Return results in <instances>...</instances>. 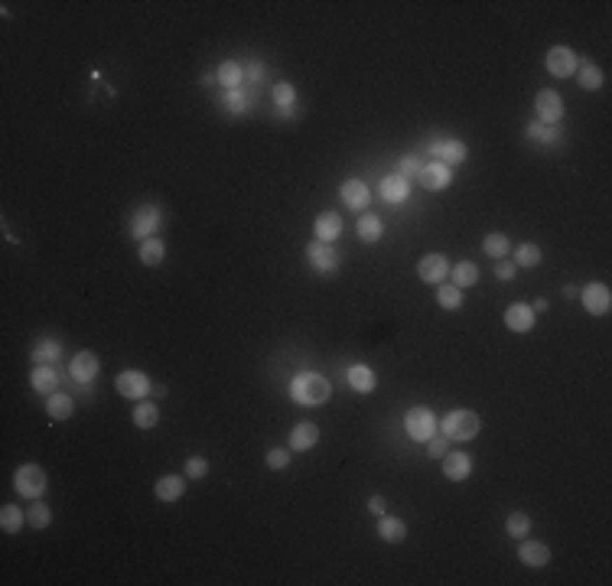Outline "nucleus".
<instances>
[{
    "label": "nucleus",
    "instance_id": "f257e3e1",
    "mask_svg": "<svg viewBox=\"0 0 612 586\" xmlns=\"http://www.w3.org/2000/svg\"><path fill=\"white\" fill-rule=\"evenodd\" d=\"M329 381L322 378V375H313V371H306V375H297L290 385V394L297 404H322L326 397H329Z\"/></svg>",
    "mask_w": 612,
    "mask_h": 586
},
{
    "label": "nucleus",
    "instance_id": "f03ea898",
    "mask_svg": "<svg viewBox=\"0 0 612 586\" xmlns=\"http://www.w3.org/2000/svg\"><path fill=\"white\" fill-rule=\"evenodd\" d=\"M13 485H17V492L23 495V499H39L43 492H46L49 479H46V469L36 463H27L20 466L17 476H13Z\"/></svg>",
    "mask_w": 612,
    "mask_h": 586
},
{
    "label": "nucleus",
    "instance_id": "7ed1b4c3",
    "mask_svg": "<svg viewBox=\"0 0 612 586\" xmlns=\"http://www.w3.org/2000/svg\"><path fill=\"white\" fill-rule=\"evenodd\" d=\"M479 434V417L472 410H453L443 417V436L446 440H472Z\"/></svg>",
    "mask_w": 612,
    "mask_h": 586
},
{
    "label": "nucleus",
    "instance_id": "20e7f679",
    "mask_svg": "<svg viewBox=\"0 0 612 586\" xmlns=\"http://www.w3.org/2000/svg\"><path fill=\"white\" fill-rule=\"evenodd\" d=\"M404 430L411 434V440L427 443V440L436 434V417L430 414L427 407H411V410L404 414Z\"/></svg>",
    "mask_w": 612,
    "mask_h": 586
},
{
    "label": "nucleus",
    "instance_id": "39448f33",
    "mask_svg": "<svg viewBox=\"0 0 612 586\" xmlns=\"http://www.w3.org/2000/svg\"><path fill=\"white\" fill-rule=\"evenodd\" d=\"M544 66H547V72H550L554 78H567V76H574V72H576L580 59H576V52L570 46H554L550 52H547Z\"/></svg>",
    "mask_w": 612,
    "mask_h": 586
},
{
    "label": "nucleus",
    "instance_id": "423d86ee",
    "mask_svg": "<svg viewBox=\"0 0 612 586\" xmlns=\"http://www.w3.org/2000/svg\"><path fill=\"white\" fill-rule=\"evenodd\" d=\"M580 300H583V310L593 313V316H606L612 310V293L606 284H590L580 290Z\"/></svg>",
    "mask_w": 612,
    "mask_h": 586
},
{
    "label": "nucleus",
    "instance_id": "0eeeda50",
    "mask_svg": "<svg viewBox=\"0 0 612 586\" xmlns=\"http://www.w3.org/2000/svg\"><path fill=\"white\" fill-rule=\"evenodd\" d=\"M114 388H118V394L121 397L137 401V397H143L147 391H150V381H147L143 371H121V375L114 378Z\"/></svg>",
    "mask_w": 612,
    "mask_h": 586
},
{
    "label": "nucleus",
    "instance_id": "6e6552de",
    "mask_svg": "<svg viewBox=\"0 0 612 586\" xmlns=\"http://www.w3.org/2000/svg\"><path fill=\"white\" fill-rule=\"evenodd\" d=\"M534 108H537V117L544 124H557L560 117H564V98L557 95V92H537V98H534Z\"/></svg>",
    "mask_w": 612,
    "mask_h": 586
},
{
    "label": "nucleus",
    "instance_id": "1a4fd4ad",
    "mask_svg": "<svg viewBox=\"0 0 612 586\" xmlns=\"http://www.w3.org/2000/svg\"><path fill=\"white\" fill-rule=\"evenodd\" d=\"M417 274H420V280H424V284H440L443 277L450 274V261H446L443 255H427V257H420Z\"/></svg>",
    "mask_w": 612,
    "mask_h": 586
},
{
    "label": "nucleus",
    "instance_id": "9d476101",
    "mask_svg": "<svg viewBox=\"0 0 612 586\" xmlns=\"http://www.w3.org/2000/svg\"><path fill=\"white\" fill-rule=\"evenodd\" d=\"M157 222H160V212H157L153 206L137 208V212H134V218H131V235L134 238H153Z\"/></svg>",
    "mask_w": 612,
    "mask_h": 586
},
{
    "label": "nucleus",
    "instance_id": "9b49d317",
    "mask_svg": "<svg viewBox=\"0 0 612 586\" xmlns=\"http://www.w3.org/2000/svg\"><path fill=\"white\" fill-rule=\"evenodd\" d=\"M469 473H472V459L466 453L443 456V476H446L450 483H462V479H469Z\"/></svg>",
    "mask_w": 612,
    "mask_h": 586
},
{
    "label": "nucleus",
    "instance_id": "f8f14e48",
    "mask_svg": "<svg viewBox=\"0 0 612 586\" xmlns=\"http://www.w3.org/2000/svg\"><path fill=\"white\" fill-rule=\"evenodd\" d=\"M306 257H310V264L316 267V271H336V264H339V255H336L332 245H326V241H313V245L306 248Z\"/></svg>",
    "mask_w": 612,
    "mask_h": 586
},
{
    "label": "nucleus",
    "instance_id": "ddd939ff",
    "mask_svg": "<svg viewBox=\"0 0 612 586\" xmlns=\"http://www.w3.org/2000/svg\"><path fill=\"white\" fill-rule=\"evenodd\" d=\"M505 326L511 332H527L534 326V310L527 303H511L508 310H505Z\"/></svg>",
    "mask_w": 612,
    "mask_h": 586
},
{
    "label": "nucleus",
    "instance_id": "4468645a",
    "mask_svg": "<svg viewBox=\"0 0 612 586\" xmlns=\"http://www.w3.org/2000/svg\"><path fill=\"white\" fill-rule=\"evenodd\" d=\"M316 440H320V427L310 424V420H303V424H297L290 430V450L306 453V450H313V446H316Z\"/></svg>",
    "mask_w": 612,
    "mask_h": 586
},
{
    "label": "nucleus",
    "instance_id": "2eb2a0df",
    "mask_svg": "<svg viewBox=\"0 0 612 586\" xmlns=\"http://www.w3.org/2000/svg\"><path fill=\"white\" fill-rule=\"evenodd\" d=\"M420 183H424V190L430 192H440L450 186V166H443V163H427L424 170H420Z\"/></svg>",
    "mask_w": 612,
    "mask_h": 586
},
{
    "label": "nucleus",
    "instance_id": "dca6fc26",
    "mask_svg": "<svg viewBox=\"0 0 612 586\" xmlns=\"http://www.w3.org/2000/svg\"><path fill=\"white\" fill-rule=\"evenodd\" d=\"M72 378L82 381V385H88V381L98 375V355L94 352H78L76 359H72Z\"/></svg>",
    "mask_w": 612,
    "mask_h": 586
},
{
    "label": "nucleus",
    "instance_id": "f3484780",
    "mask_svg": "<svg viewBox=\"0 0 612 586\" xmlns=\"http://www.w3.org/2000/svg\"><path fill=\"white\" fill-rule=\"evenodd\" d=\"M518 557L527 567H544L547 560H550V550H547V544H541V541H525L518 548Z\"/></svg>",
    "mask_w": 612,
    "mask_h": 586
},
{
    "label": "nucleus",
    "instance_id": "a211bd4d",
    "mask_svg": "<svg viewBox=\"0 0 612 586\" xmlns=\"http://www.w3.org/2000/svg\"><path fill=\"white\" fill-rule=\"evenodd\" d=\"M368 199H371V192H368V186L362 180H349L346 186H342V202L349 208H365L368 206Z\"/></svg>",
    "mask_w": 612,
    "mask_h": 586
},
{
    "label": "nucleus",
    "instance_id": "6ab92c4d",
    "mask_svg": "<svg viewBox=\"0 0 612 586\" xmlns=\"http://www.w3.org/2000/svg\"><path fill=\"white\" fill-rule=\"evenodd\" d=\"M153 492H157V499L160 501H176V499H183L186 483H183V476H163V479H157Z\"/></svg>",
    "mask_w": 612,
    "mask_h": 586
},
{
    "label": "nucleus",
    "instance_id": "aec40b11",
    "mask_svg": "<svg viewBox=\"0 0 612 586\" xmlns=\"http://www.w3.org/2000/svg\"><path fill=\"white\" fill-rule=\"evenodd\" d=\"M339 231H342V218L336 215V212H322V215L316 218V238H320V241L329 245V241L339 238Z\"/></svg>",
    "mask_w": 612,
    "mask_h": 586
},
{
    "label": "nucleus",
    "instance_id": "412c9836",
    "mask_svg": "<svg viewBox=\"0 0 612 586\" xmlns=\"http://www.w3.org/2000/svg\"><path fill=\"white\" fill-rule=\"evenodd\" d=\"M346 375H349V385L358 391V394H368V391H375V371L368 369V365H352Z\"/></svg>",
    "mask_w": 612,
    "mask_h": 586
},
{
    "label": "nucleus",
    "instance_id": "4be33fe9",
    "mask_svg": "<svg viewBox=\"0 0 612 586\" xmlns=\"http://www.w3.org/2000/svg\"><path fill=\"white\" fill-rule=\"evenodd\" d=\"M434 153L440 157L443 166H453V163H462V160H466V147H462L460 141H443V143H436Z\"/></svg>",
    "mask_w": 612,
    "mask_h": 586
},
{
    "label": "nucleus",
    "instance_id": "5701e85b",
    "mask_svg": "<svg viewBox=\"0 0 612 586\" xmlns=\"http://www.w3.org/2000/svg\"><path fill=\"white\" fill-rule=\"evenodd\" d=\"M163 257H166V248H163L160 238H143L141 241V261L147 267H157L163 264Z\"/></svg>",
    "mask_w": 612,
    "mask_h": 586
},
{
    "label": "nucleus",
    "instance_id": "b1692460",
    "mask_svg": "<svg viewBox=\"0 0 612 586\" xmlns=\"http://www.w3.org/2000/svg\"><path fill=\"white\" fill-rule=\"evenodd\" d=\"M378 538L391 541V544H401V541L407 538V524L401 518H381V524H378Z\"/></svg>",
    "mask_w": 612,
    "mask_h": 586
},
{
    "label": "nucleus",
    "instance_id": "393cba45",
    "mask_svg": "<svg viewBox=\"0 0 612 586\" xmlns=\"http://www.w3.org/2000/svg\"><path fill=\"white\" fill-rule=\"evenodd\" d=\"M46 410H49L52 420H66V417H72L76 404H72V397L69 394H49L46 397Z\"/></svg>",
    "mask_w": 612,
    "mask_h": 586
},
{
    "label": "nucleus",
    "instance_id": "a878e982",
    "mask_svg": "<svg viewBox=\"0 0 612 586\" xmlns=\"http://www.w3.org/2000/svg\"><path fill=\"white\" fill-rule=\"evenodd\" d=\"M407 192H411V186H407V180H401V176H387V180H381V196H385L387 202H404Z\"/></svg>",
    "mask_w": 612,
    "mask_h": 586
},
{
    "label": "nucleus",
    "instance_id": "bb28decb",
    "mask_svg": "<svg viewBox=\"0 0 612 586\" xmlns=\"http://www.w3.org/2000/svg\"><path fill=\"white\" fill-rule=\"evenodd\" d=\"M56 371L49 369V365H36V371H33V388L39 391V394H56Z\"/></svg>",
    "mask_w": 612,
    "mask_h": 586
},
{
    "label": "nucleus",
    "instance_id": "cd10ccee",
    "mask_svg": "<svg viewBox=\"0 0 612 586\" xmlns=\"http://www.w3.org/2000/svg\"><path fill=\"white\" fill-rule=\"evenodd\" d=\"M479 280V267L472 264V261H462V264H456L453 267V287H472Z\"/></svg>",
    "mask_w": 612,
    "mask_h": 586
},
{
    "label": "nucleus",
    "instance_id": "c85d7f7f",
    "mask_svg": "<svg viewBox=\"0 0 612 586\" xmlns=\"http://www.w3.org/2000/svg\"><path fill=\"white\" fill-rule=\"evenodd\" d=\"M381 231H385V228H381V218L378 215H362L358 218V238H362V241L371 245V241L381 238Z\"/></svg>",
    "mask_w": 612,
    "mask_h": 586
},
{
    "label": "nucleus",
    "instance_id": "c756f323",
    "mask_svg": "<svg viewBox=\"0 0 612 586\" xmlns=\"http://www.w3.org/2000/svg\"><path fill=\"white\" fill-rule=\"evenodd\" d=\"M23 521H27V515H23L17 505H3V508H0V528L7 531V534H17Z\"/></svg>",
    "mask_w": 612,
    "mask_h": 586
},
{
    "label": "nucleus",
    "instance_id": "7c9ffc66",
    "mask_svg": "<svg viewBox=\"0 0 612 586\" xmlns=\"http://www.w3.org/2000/svg\"><path fill=\"white\" fill-rule=\"evenodd\" d=\"M215 78H218V85H225L228 92H232V88L241 85V66H238V62H222Z\"/></svg>",
    "mask_w": 612,
    "mask_h": 586
},
{
    "label": "nucleus",
    "instance_id": "2f4dec72",
    "mask_svg": "<svg viewBox=\"0 0 612 586\" xmlns=\"http://www.w3.org/2000/svg\"><path fill=\"white\" fill-rule=\"evenodd\" d=\"M59 352H62V345H59L56 339H43L36 349H33V362H36V365H49L52 359H59Z\"/></svg>",
    "mask_w": 612,
    "mask_h": 586
},
{
    "label": "nucleus",
    "instance_id": "473e14b6",
    "mask_svg": "<svg viewBox=\"0 0 612 586\" xmlns=\"http://www.w3.org/2000/svg\"><path fill=\"white\" fill-rule=\"evenodd\" d=\"M157 420H160V410H157L153 404H137V407H134V424L141 427V430L157 427Z\"/></svg>",
    "mask_w": 612,
    "mask_h": 586
},
{
    "label": "nucleus",
    "instance_id": "72a5a7b5",
    "mask_svg": "<svg viewBox=\"0 0 612 586\" xmlns=\"http://www.w3.org/2000/svg\"><path fill=\"white\" fill-rule=\"evenodd\" d=\"M580 88H586V92H596V88L603 85V72H599V69L593 66V62H583V66H580Z\"/></svg>",
    "mask_w": 612,
    "mask_h": 586
},
{
    "label": "nucleus",
    "instance_id": "f704fd0d",
    "mask_svg": "<svg viewBox=\"0 0 612 586\" xmlns=\"http://www.w3.org/2000/svg\"><path fill=\"white\" fill-rule=\"evenodd\" d=\"M511 251V241L501 231H492V235H485V255L492 257H505Z\"/></svg>",
    "mask_w": 612,
    "mask_h": 586
},
{
    "label": "nucleus",
    "instance_id": "c9c22d12",
    "mask_svg": "<svg viewBox=\"0 0 612 586\" xmlns=\"http://www.w3.org/2000/svg\"><path fill=\"white\" fill-rule=\"evenodd\" d=\"M505 531H508L511 538H525L527 531H531V518H527L525 511H511L508 521H505Z\"/></svg>",
    "mask_w": 612,
    "mask_h": 586
},
{
    "label": "nucleus",
    "instance_id": "e433bc0d",
    "mask_svg": "<svg viewBox=\"0 0 612 586\" xmlns=\"http://www.w3.org/2000/svg\"><path fill=\"white\" fill-rule=\"evenodd\" d=\"M436 300H440L443 310H460L462 306V290L460 287H453V284H446V287L436 290Z\"/></svg>",
    "mask_w": 612,
    "mask_h": 586
},
{
    "label": "nucleus",
    "instance_id": "4c0bfd02",
    "mask_svg": "<svg viewBox=\"0 0 612 586\" xmlns=\"http://www.w3.org/2000/svg\"><path fill=\"white\" fill-rule=\"evenodd\" d=\"M27 521H29V528H49V521H52V515H49V508L43 505V501H33L27 511Z\"/></svg>",
    "mask_w": 612,
    "mask_h": 586
},
{
    "label": "nucleus",
    "instance_id": "58836bf2",
    "mask_svg": "<svg viewBox=\"0 0 612 586\" xmlns=\"http://www.w3.org/2000/svg\"><path fill=\"white\" fill-rule=\"evenodd\" d=\"M515 261H518V267H534L537 261H541V248L537 245H521L518 251H515Z\"/></svg>",
    "mask_w": 612,
    "mask_h": 586
},
{
    "label": "nucleus",
    "instance_id": "ea45409f",
    "mask_svg": "<svg viewBox=\"0 0 612 586\" xmlns=\"http://www.w3.org/2000/svg\"><path fill=\"white\" fill-rule=\"evenodd\" d=\"M420 170H424V166H420L417 157H404V160L397 163V176H401V180H420Z\"/></svg>",
    "mask_w": 612,
    "mask_h": 586
},
{
    "label": "nucleus",
    "instance_id": "a19ab883",
    "mask_svg": "<svg viewBox=\"0 0 612 586\" xmlns=\"http://www.w3.org/2000/svg\"><path fill=\"white\" fill-rule=\"evenodd\" d=\"M293 98H297V92H293L290 82H277V85H273V101H277V108H290Z\"/></svg>",
    "mask_w": 612,
    "mask_h": 586
},
{
    "label": "nucleus",
    "instance_id": "79ce46f5",
    "mask_svg": "<svg viewBox=\"0 0 612 586\" xmlns=\"http://www.w3.org/2000/svg\"><path fill=\"white\" fill-rule=\"evenodd\" d=\"M225 108H228L232 114H241V111L248 108V95L241 92V88H232V92L225 95Z\"/></svg>",
    "mask_w": 612,
    "mask_h": 586
},
{
    "label": "nucleus",
    "instance_id": "37998d69",
    "mask_svg": "<svg viewBox=\"0 0 612 586\" xmlns=\"http://www.w3.org/2000/svg\"><path fill=\"white\" fill-rule=\"evenodd\" d=\"M450 440H446V436H430V440H427V456H434V459H443V456H446V450H450Z\"/></svg>",
    "mask_w": 612,
    "mask_h": 586
},
{
    "label": "nucleus",
    "instance_id": "c03bdc74",
    "mask_svg": "<svg viewBox=\"0 0 612 586\" xmlns=\"http://www.w3.org/2000/svg\"><path fill=\"white\" fill-rule=\"evenodd\" d=\"M186 476H189V479H202V476H208V463L202 459V456L186 459Z\"/></svg>",
    "mask_w": 612,
    "mask_h": 586
},
{
    "label": "nucleus",
    "instance_id": "a18cd8bd",
    "mask_svg": "<svg viewBox=\"0 0 612 586\" xmlns=\"http://www.w3.org/2000/svg\"><path fill=\"white\" fill-rule=\"evenodd\" d=\"M267 466L271 469H287L290 466V453L287 450H267Z\"/></svg>",
    "mask_w": 612,
    "mask_h": 586
},
{
    "label": "nucleus",
    "instance_id": "49530a36",
    "mask_svg": "<svg viewBox=\"0 0 612 586\" xmlns=\"http://www.w3.org/2000/svg\"><path fill=\"white\" fill-rule=\"evenodd\" d=\"M527 134H531V137H537V141H554V137H557L554 127H544V124H531V127H527Z\"/></svg>",
    "mask_w": 612,
    "mask_h": 586
},
{
    "label": "nucleus",
    "instance_id": "de8ad7c7",
    "mask_svg": "<svg viewBox=\"0 0 612 586\" xmlns=\"http://www.w3.org/2000/svg\"><path fill=\"white\" fill-rule=\"evenodd\" d=\"M495 274H499V280H511V277H515V264H508V261H501V264L495 267Z\"/></svg>",
    "mask_w": 612,
    "mask_h": 586
},
{
    "label": "nucleus",
    "instance_id": "09e8293b",
    "mask_svg": "<svg viewBox=\"0 0 612 586\" xmlns=\"http://www.w3.org/2000/svg\"><path fill=\"white\" fill-rule=\"evenodd\" d=\"M385 505H387V501H385V499H381V495H375V499L368 501V508L375 511V515H385Z\"/></svg>",
    "mask_w": 612,
    "mask_h": 586
},
{
    "label": "nucleus",
    "instance_id": "8fccbe9b",
    "mask_svg": "<svg viewBox=\"0 0 612 586\" xmlns=\"http://www.w3.org/2000/svg\"><path fill=\"white\" fill-rule=\"evenodd\" d=\"M531 310H534V313H544V310H547V300H537Z\"/></svg>",
    "mask_w": 612,
    "mask_h": 586
}]
</instances>
